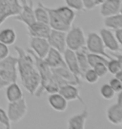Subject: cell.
<instances>
[{"mask_svg": "<svg viewBox=\"0 0 122 129\" xmlns=\"http://www.w3.org/2000/svg\"><path fill=\"white\" fill-rule=\"evenodd\" d=\"M14 50L17 53V71L21 84L32 96H34L40 85V75L33 55L18 46L14 47Z\"/></svg>", "mask_w": 122, "mask_h": 129, "instance_id": "obj_1", "label": "cell"}, {"mask_svg": "<svg viewBox=\"0 0 122 129\" xmlns=\"http://www.w3.org/2000/svg\"><path fill=\"white\" fill-rule=\"evenodd\" d=\"M0 77L8 85L18 80L17 57L9 55L0 61Z\"/></svg>", "mask_w": 122, "mask_h": 129, "instance_id": "obj_2", "label": "cell"}, {"mask_svg": "<svg viewBox=\"0 0 122 129\" xmlns=\"http://www.w3.org/2000/svg\"><path fill=\"white\" fill-rule=\"evenodd\" d=\"M86 36L80 27L73 26L66 32V46L67 48L76 51L85 47Z\"/></svg>", "mask_w": 122, "mask_h": 129, "instance_id": "obj_3", "label": "cell"}, {"mask_svg": "<svg viewBox=\"0 0 122 129\" xmlns=\"http://www.w3.org/2000/svg\"><path fill=\"white\" fill-rule=\"evenodd\" d=\"M52 71L54 80L60 86L66 84H72L77 86L81 85V78L74 75L66 66L52 69Z\"/></svg>", "mask_w": 122, "mask_h": 129, "instance_id": "obj_4", "label": "cell"}, {"mask_svg": "<svg viewBox=\"0 0 122 129\" xmlns=\"http://www.w3.org/2000/svg\"><path fill=\"white\" fill-rule=\"evenodd\" d=\"M6 112L11 123H15L20 121L22 119H24L28 112V105H27L26 100L24 98H22L18 101L9 103L8 109Z\"/></svg>", "mask_w": 122, "mask_h": 129, "instance_id": "obj_5", "label": "cell"}, {"mask_svg": "<svg viewBox=\"0 0 122 129\" xmlns=\"http://www.w3.org/2000/svg\"><path fill=\"white\" fill-rule=\"evenodd\" d=\"M20 0H0V26L10 17H14L21 12Z\"/></svg>", "mask_w": 122, "mask_h": 129, "instance_id": "obj_6", "label": "cell"}, {"mask_svg": "<svg viewBox=\"0 0 122 129\" xmlns=\"http://www.w3.org/2000/svg\"><path fill=\"white\" fill-rule=\"evenodd\" d=\"M85 48H87L88 52L90 53H95V54H100L102 56L106 58H110L109 54L106 52L105 47L102 42V39L99 33L94 31H91L88 33L86 37V43Z\"/></svg>", "mask_w": 122, "mask_h": 129, "instance_id": "obj_7", "label": "cell"}, {"mask_svg": "<svg viewBox=\"0 0 122 129\" xmlns=\"http://www.w3.org/2000/svg\"><path fill=\"white\" fill-rule=\"evenodd\" d=\"M22 8L21 12L15 15L13 18L14 20L20 21L23 24L26 25V27L33 24L35 22V16H34V8H33V3L32 0H20Z\"/></svg>", "mask_w": 122, "mask_h": 129, "instance_id": "obj_8", "label": "cell"}, {"mask_svg": "<svg viewBox=\"0 0 122 129\" xmlns=\"http://www.w3.org/2000/svg\"><path fill=\"white\" fill-rule=\"evenodd\" d=\"M30 49L34 54H36L39 58H45L50 50V44L47 38H41V37H33L30 36L29 42Z\"/></svg>", "mask_w": 122, "mask_h": 129, "instance_id": "obj_9", "label": "cell"}, {"mask_svg": "<svg viewBox=\"0 0 122 129\" xmlns=\"http://www.w3.org/2000/svg\"><path fill=\"white\" fill-rule=\"evenodd\" d=\"M99 35L101 37L105 48L111 50L112 52H116L120 49L115 34H114V32L112 31V29L107 28H101L99 30Z\"/></svg>", "mask_w": 122, "mask_h": 129, "instance_id": "obj_10", "label": "cell"}, {"mask_svg": "<svg viewBox=\"0 0 122 129\" xmlns=\"http://www.w3.org/2000/svg\"><path fill=\"white\" fill-rule=\"evenodd\" d=\"M51 48L57 49L58 51L63 53L67 48L66 46V32L52 29L49 37L47 38Z\"/></svg>", "mask_w": 122, "mask_h": 129, "instance_id": "obj_11", "label": "cell"}, {"mask_svg": "<svg viewBox=\"0 0 122 129\" xmlns=\"http://www.w3.org/2000/svg\"><path fill=\"white\" fill-rule=\"evenodd\" d=\"M46 8L49 12V25L51 28L55 30H60V31H68L72 26L68 25L62 19V17L57 13L54 8H48V7Z\"/></svg>", "mask_w": 122, "mask_h": 129, "instance_id": "obj_12", "label": "cell"}, {"mask_svg": "<svg viewBox=\"0 0 122 129\" xmlns=\"http://www.w3.org/2000/svg\"><path fill=\"white\" fill-rule=\"evenodd\" d=\"M63 58L65 61L66 67L72 71V72L76 75V76L82 78V73L78 64L77 57H76V53L73 50H71L69 48H66L65 51L63 52Z\"/></svg>", "mask_w": 122, "mask_h": 129, "instance_id": "obj_13", "label": "cell"}, {"mask_svg": "<svg viewBox=\"0 0 122 129\" xmlns=\"http://www.w3.org/2000/svg\"><path fill=\"white\" fill-rule=\"evenodd\" d=\"M29 35L33 37H41V38H48L52 28L49 24H45L42 22L35 21L33 24L27 27Z\"/></svg>", "mask_w": 122, "mask_h": 129, "instance_id": "obj_14", "label": "cell"}, {"mask_svg": "<svg viewBox=\"0 0 122 129\" xmlns=\"http://www.w3.org/2000/svg\"><path fill=\"white\" fill-rule=\"evenodd\" d=\"M45 63L49 66L51 69L58 68V67H65V61L63 58V53L58 51L53 48H50L48 54L43 58Z\"/></svg>", "mask_w": 122, "mask_h": 129, "instance_id": "obj_15", "label": "cell"}, {"mask_svg": "<svg viewBox=\"0 0 122 129\" xmlns=\"http://www.w3.org/2000/svg\"><path fill=\"white\" fill-rule=\"evenodd\" d=\"M58 92L60 93L61 95L64 97L68 102L78 100V101L81 102L82 104H84L77 85H72V84H66V85H61L60 87H59Z\"/></svg>", "mask_w": 122, "mask_h": 129, "instance_id": "obj_16", "label": "cell"}, {"mask_svg": "<svg viewBox=\"0 0 122 129\" xmlns=\"http://www.w3.org/2000/svg\"><path fill=\"white\" fill-rule=\"evenodd\" d=\"M120 0H104L100 6V15L102 17L114 15L120 12Z\"/></svg>", "mask_w": 122, "mask_h": 129, "instance_id": "obj_17", "label": "cell"}, {"mask_svg": "<svg viewBox=\"0 0 122 129\" xmlns=\"http://www.w3.org/2000/svg\"><path fill=\"white\" fill-rule=\"evenodd\" d=\"M50 106L57 112H64L68 107V101L59 92L52 93L48 97Z\"/></svg>", "mask_w": 122, "mask_h": 129, "instance_id": "obj_18", "label": "cell"}, {"mask_svg": "<svg viewBox=\"0 0 122 129\" xmlns=\"http://www.w3.org/2000/svg\"><path fill=\"white\" fill-rule=\"evenodd\" d=\"M89 116L87 107L82 110V112L75 114L68 120V128L69 129H84L86 121Z\"/></svg>", "mask_w": 122, "mask_h": 129, "instance_id": "obj_19", "label": "cell"}, {"mask_svg": "<svg viewBox=\"0 0 122 129\" xmlns=\"http://www.w3.org/2000/svg\"><path fill=\"white\" fill-rule=\"evenodd\" d=\"M107 120L114 125H121L122 123V107L116 103L110 105L106 111Z\"/></svg>", "mask_w": 122, "mask_h": 129, "instance_id": "obj_20", "label": "cell"}, {"mask_svg": "<svg viewBox=\"0 0 122 129\" xmlns=\"http://www.w3.org/2000/svg\"><path fill=\"white\" fill-rule=\"evenodd\" d=\"M6 98H7L9 103L18 101V100L23 98L22 89L19 86V85L16 84V82L10 83L6 86Z\"/></svg>", "mask_w": 122, "mask_h": 129, "instance_id": "obj_21", "label": "cell"}, {"mask_svg": "<svg viewBox=\"0 0 122 129\" xmlns=\"http://www.w3.org/2000/svg\"><path fill=\"white\" fill-rule=\"evenodd\" d=\"M105 28H110V29H119L122 28V13H116L114 15L108 16V17H104L103 20Z\"/></svg>", "mask_w": 122, "mask_h": 129, "instance_id": "obj_22", "label": "cell"}, {"mask_svg": "<svg viewBox=\"0 0 122 129\" xmlns=\"http://www.w3.org/2000/svg\"><path fill=\"white\" fill-rule=\"evenodd\" d=\"M55 11L57 12V13L62 17V19L65 21L66 23L70 26H72L73 23V21L75 19V11L72 10L71 8H69L68 6H60L58 8H54Z\"/></svg>", "mask_w": 122, "mask_h": 129, "instance_id": "obj_23", "label": "cell"}, {"mask_svg": "<svg viewBox=\"0 0 122 129\" xmlns=\"http://www.w3.org/2000/svg\"><path fill=\"white\" fill-rule=\"evenodd\" d=\"M17 38L16 32L12 28H5L0 30V42L7 46H12Z\"/></svg>", "mask_w": 122, "mask_h": 129, "instance_id": "obj_24", "label": "cell"}, {"mask_svg": "<svg viewBox=\"0 0 122 129\" xmlns=\"http://www.w3.org/2000/svg\"><path fill=\"white\" fill-rule=\"evenodd\" d=\"M34 16L35 20L38 22L49 24V12L47 11L46 6H44L41 2H38L37 7L34 8Z\"/></svg>", "mask_w": 122, "mask_h": 129, "instance_id": "obj_25", "label": "cell"}, {"mask_svg": "<svg viewBox=\"0 0 122 129\" xmlns=\"http://www.w3.org/2000/svg\"><path fill=\"white\" fill-rule=\"evenodd\" d=\"M75 53H76V57H77L79 68H80L81 73H82V75H83V73L85 72L86 70L90 68L89 63H88V57H87L88 50H87V48L84 47V48H80V49L76 50Z\"/></svg>", "mask_w": 122, "mask_h": 129, "instance_id": "obj_26", "label": "cell"}, {"mask_svg": "<svg viewBox=\"0 0 122 129\" xmlns=\"http://www.w3.org/2000/svg\"><path fill=\"white\" fill-rule=\"evenodd\" d=\"M87 57H88V63H89L90 68H93L94 66H95L96 64H99V63H105V64H107V62H108V58L102 56L100 54L88 52Z\"/></svg>", "mask_w": 122, "mask_h": 129, "instance_id": "obj_27", "label": "cell"}, {"mask_svg": "<svg viewBox=\"0 0 122 129\" xmlns=\"http://www.w3.org/2000/svg\"><path fill=\"white\" fill-rule=\"evenodd\" d=\"M82 79H84L89 84H96L99 80V76L96 74V72L94 71V69L93 68H89L83 73Z\"/></svg>", "mask_w": 122, "mask_h": 129, "instance_id": "obj_28", "label": "cell"}, {"mask_svg": "<svg viewBox=\"0 0 122 129\" xmlns=\"http://www.w3.org/2000/svg\"><path fill=\"white\" fill-rule=\"evenodd\" d=\"M106 66H107V69H108V72H110L113 75H115L118 71L121 70L120 64H119L117 59L115 57H110L108 59Z\"/></svg>", "mask_w": 122, "mask_h": 129, "instance_id": "obj_29", "label": "cell"}, {"mask_svg": "<svg viewBox=\"0 0 122 129\" xmlns=\"http://www.w3.org/2000/svg\"><path fill=\"white\" fill-rule=\"evenodd\" d=\"M99 92H100V95H101L102 98H104L105 100H112V99H114V97L115 96V94H116V93L114 91V89L111 87V85H109V83L102 85L101 87H100Z\"/></svg>", "mask_w": 122, "mask_h": 129, "instance_id": "obj_30", "label": "cell"}, {"mask_svg": "<svg viewBox=\"0 0 122 129\" xmlns=\"http://www.w3.org/2000/svg\"><path fill=\"white\" fill-rule=\"evenodd\" d=\"M12 123L9 120L7 112L0 107V129H10Z\"/></svg>", "mask_w": 122, "mask_h": 129, "instance_id": "obj_31", "label": "cell"}, {"mask_svg": "<svg viewBox=\"0 0 122 129\" xmlns=\"http://www.w3.org/2000/svg\"><path fill=\"white\" fill-rule=\"evenodd\" d=\"M66 3V6H68L73 11H77V12H81L84 11V6H83V2L82 0H64Z\"/></svg>", "mask_w": 122, "mask_h": 129, "instance_id": "obj_32", "label": "cell"}, {"mask_svg": "<svg viewBox=\"0 0 122 129\" xmlns=\"http://www.w3.org/2000/svg\"><path fill=\"white\" fill-rule=\"evenodd\" d=\"M93 69H94V71H95L96 74L99 76V78L106 76V74L108 73V69H107V66H106L105 63H99V64H96L95 66L93 67Z\"/></svg>", "mask_w": 122, "mask_h": 129, "instance_id": "obj_33", "label": "cell"}, {"mask_svg": "<svg viewBox=\"0 0 122 129\" xmlns=\"http://www.w3.org/2000/svg\"><path fill=\"white\" fill-rule=\"evenodd\" d=\"M103 1L104 0H82L84 9L87 10V11L94 10L95 7H97V6L101 4Z\"/></svg>", "mask_w": 122, "mask_h": 129, "instance_id": "obj_34", "label": "cell"}, {"mask_svg": "<svg viewBox=\"0 0 122 129\" xmlns=\"http://www.w3.org/2000/svg\"><path fill=\"white\" fill-rule=\"evenodd\" d=\"M109 85H111V87L114 89V91L115 93H119L122 91V83L121 81L119 80L116 77H114L113 79H111L109 82Z\"/></svg>", "mask_w": 122, "mask_h": 129, "instance_id": "obj_35", "label": "cell"}, {"mask_svg": "<svg viewBox=\"0 0 122 129\" xmlns=\"http://www.w3.org/2000/svg\"><path fill=\"white\" fill-rule=\"evenodd\" d=\"M9 54H10V50H9L8 46L0 42V61L9 56Z\"/></svg>", "mask_w": 122, "mask_h": 129, "instance_id": "obj_36", "label": "cell"}, {"mask_svg": "<svg viewBox=\"0 0 122 129\" xmlns=\"http://www.w3.org/2000/svg\"><path fill=\"white\" fill-rule=\"evenodd\" d=\"M114 34H115L116 40H117L118 44H119V47L122 48V28L114 30Z\"/></svg>", "mask_w": 122, "mask_h": 129, "instance_id": "obj_37", "label": "cell"}, {"mask_svg": "<svg viewBox=\"0 0 122 129\" xmlns=\"http://www.w3.org/2000/svg\"><path fill=\"white\" fill-rule=\"evenodd\" d=\"M116 104H117L118 105H120V106L122 107V91L118 93L117 100H116Z\"/></svg>", "mask_w": 122, "mask_h": 129, "instance_id": "obj_38", "label": "cell"}, {"mask_svg": "<svg viewBox=\"0 0 122 129\" xmlns=\"http://www.w3.org/2000/svg\"><path fill=\"white\" fill-rule=\"evenodd\" d=\"M114 57H115V58L117 59L118 63L120 64V68H121V69H122V54H114Z\"/></svg>", "mask_w": 122, "mask_h": 129, "instance_id": "obj_39", "label": "cell"}, {"mask_svg": "<svg viewBox=\"0 0 122 129\" xmlns=\"http://www.w3.org/2000/svg\"><path fill=\"white\" fill-rule=\"evenodd\" d=\"M7 85H8V84H7V83H6V82L3 80L1 77H0V89H2L3 87L7 86Z\"/></svg>", "mask_w": 122, "mask_h": 129, "instance_id": "obj_40", "label": "cell"}, {"mask_svg": "<svg viewBox=\"0 0 122 129\" xmlns=\"http://www.w3.org/2000/svg\"><path fill=\"white\" fill-rule=\"evenodd\" d=\"M114 76L116 77V78H118L119 80L121 81V83H122V69L120 70V71H118V72L116 73V74H115Z\"/></svg>", "mask_w": 122, "mask_h": 129, "instance_id": "obj_41", "label": "cell"}, {"mask_svg": "<svg viewBox=\"0 0 122 129\" xmlns=\"http://www.w3.org/2000/svg\"><path fill=\"white\" fill-rule=\"evenodd\" d=\"M120 1H121V2H120V13H122V0H120Z\"/></svg>", "mask_w": 122, "mask_h": 129, "instance_id": "obj_42", "label": "cell"}, {"mask_svg": "<svg viewBox=\"0 0 122 129\" xmlns=\"http://www.w3.org/2000/svg\"><path fill=\"white\" fill-rule=\"evenodd\" d=\"M121 126H122V123H121Z\"/></svg>", "mask_w": 122, "mask_h": 129, "instance_id": "obj_43", "label": "cell"}]
</instances>
